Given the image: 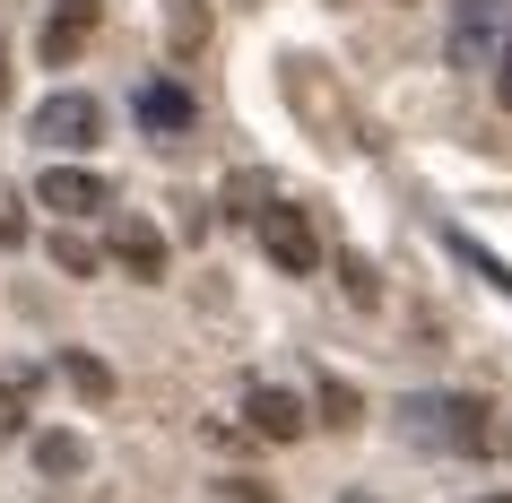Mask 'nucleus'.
<instances>
[{"label":"nucleus","mask_w":512,"mask_h":503,"mask_svg":"<svg viewBox=\"0 0 512 503\" xmlns=\"http://www.w3.org/2000/svg\"><path fill=\"white\" fill-rule=\"evenodd\" d=\"M400 434L426 451H486L495 425H486V399H460V391H417L400 399Z\"/></svg>","instance_id":"nucleus-1"},{"label":"nucleus","mask_w":512,"mask_h":503,"mask_svg":"<svg viewBox=\"0 0 512 503\" xmlns=\"http://www.w3.org/2000/svg\"><path fill=\"white\" fill-rule=\"evenodd\" d=\"M252 226H261V252H270L287 278H313V269H322V235H313V217H304L296 200H270Z\"/></svg>","instance_id":"nucleus-2"},{"label":"nucleus","mask_w":512,"mask_h":503,"mask_svg":"<svg viewBox=\"0 0 512 503\" xmlns=\"http://www.w3.org/2000/svg\"><path fill=\"white\" fill-rule=\"evenodd\" d=\"M96 131H105V105H96V96H79V87H61V96H44V105H35V139H44L53 157L96 148Z\"/></svg>","instance_id":"nucleus-3"},{"label":"nucleus","mask_w":512,"mask_h":503,"mask_svg":"<svg viewBox=\"0 0 512 503\" xmlns=\"http://www.w3.org/2000/svg\"><path fill=\"white\" fill-rule=\"evenodd\" d=\"M96 18H105V0H53V18H44V35H35V53L53 61V70H70V61L96 44Z\"/></svg>","instance_id":"nucleus-4"},{"label":"nucleus","mask_w":512,"mask_h":503,"mask_svg":"<svg viewBox=\"0 0 512 503\" xmlns=\"http://www.w3.org/2000/svg\"><path fill=\"white\" fill-rule=\"evenodd\" d=\"M504 35V0H452V70H486Z\"/></svg>","instance_id":"nucleus-5"},{"label":"nucleus","mask_w":512,"mask_h":503,"mask_svg":"<svg viewBox=\"0 0 512 503\" xmlns=\"http://www.w3.org/2000/svg\"><path fill=\"white\" fill-rule=\"evenodd\" d=\"M35 200H44L53 217H96V209H113L105 174H87V165H61V157H53V174L35 183Z\"/></svg>","instance_id":"nucleus-6"},{"label":"nucleus","mask_w":512,"mask_h":503,"mask_svg":"<svg viewBox=\"0 0 512 503\" xmlns=\"http://www.w3.org/2000/svg\"><path fill=\"white\" fill-rule=\"evenodd\" d=\"M243 425H252L261 443H296L313 417H304V399H296V391H278V382H252V391H243Z\"/></svg>","instance_id":"nucleus-7"},{"label":"nucleus","mask_w":512,"mask_h":503,"mask_svg":"<svg viewBox=\"0 0 512 503\" xmlns=\"http://www.w3.org/2000/svg\"><path fill=\"white\" fill-rule=\"evenodd\" d=\"M105 252H113V261H122V269H131L139 287H157V278H165V235H157V226H148V217H113Z\"/></svg>","instance_id":"nucleus-8"},{"label":"nucleus","mask_w":512,"mask_h":503,"mask_svg":"<svg viewBox=\"0 0 512 503\" xmlns=\"http://www.w3.org/2000/svg\"><path fill=\"white\" fill-rule=\"evenodd\" d=\"M139 122H148V131H191V122H200V105H191V87H174V79H157V87H139Z\"/></svg>","instance_id":"nucleus-9"},{"label":"nucleus","mask_w":512,"mask_h":503,"mask_svg":"<svg viewBox=\"0 0 512 503\" xmlns=\"http://www.w3.org/2000/svg\"><path fill=\"white\" fill-rule=\"evenodd\" d=\"M61 382H70L87 408H105V399H113V365H105V356H87V347H61Z\"/></svg>","instance_id":"nucleus-10"},{"label":"nucleus","mask_w":512,"mask_h":503,"mask_svg":"<svg viewBox=\"0 0 512 503\" xmlns=\"http://www.w3.org/2000/svg\"><path fill=\"white\" fill-rule=\"evenodd\" d=\"M35 469L44 477H87V434H35Z\"/></svg>","instance_id":"nucleus-11"},{"label":"nucleus","mask_w":512,"mask_h":503,"mask_svg":"<svg viewBox=\"0 0 512 503\" xmlns=\"http://www.w3.org/2000/svg\"><path fill=\"white\" fill-rule=\"evenodd\" d=\"M313 417L348 434V425L365 417V399H356V382H339V373H322V382H313Z\"/></svg>","instance_id":"nucleus-12"},{"label":"nucleus","mask_w":512,"mask_h":503,"mask_svg":"<svg viewBox=\"0 0 512 503\" xmlns=\"http://www.w3.org/2000/svg\"><path fill=\"white\" fill-rule=\"evenodd\" d=\"M165 44L191 61L200 44H209V9H200V0H165Z\"/></svg>","instance_id":"nucleus-13"},{"label":"nucleus","mask_w":512,"mask_h":503,"mask_svg":"<svg viewBox=\"0 0 512 503\" xmlns=\"http://www.w3.org/2000/svg\"><path fill=\"white\" fill-rule=\"evenodd\" d=\"M53 269H61V278H96V269H105V252H96L87 235H61V226H53Z\"/></svg>","instance_id":"nucleus-14"},{"label":"nucleus","mask_w":512,"mask_h":503,"mask_svg":"<svg viewBox=\"0 0 512 503\" xmlns=\"http://www.w3.org/2000/svg\"><path fill=\"white\" fill-rule=\"evenodd\" d=\"M27 434V373H0V443Z\"/></svg>","instance_id":"nucleus-15"},{"label":"nucleus","mask_w":512,"mask_h":503,"mask_svg":"<svg viewBox=\"0 0 512 503\" xmlns=\"http://www.w3.org/2000/svg\"><path fill=\"white\" fill-rule=\"evenodd\" d=\"M339 287H348V304H365V313L382 304V278H374V261H356V252H339Z\"/></svg>","instance_id":"nucleus-16"},{"label":"nucleus","mask_w":512,"mask_h":503,"mask_svg":"<svg viewBox=\"0 0 512 503\" xmlns=\"http://www.w3.org/2000/svg\"><path fill=\"white\" fill-rule=\"evenodd\" d=\"M0 243H27V209H18V191L0 183Z\"/></svg>","instance_id":"nucleus-17"},{"label":"nucleus","mask_w":512,"mask_h":503,"mask_svg":"<svg viewBox=\"0 0 512 503\" xmlns=\"http://www.w3.org/2000/svg\"><path fill=\"white\" fill-rule=\"evenodd\" d=\"M495 105L512 113V35H504V53H495Z\"/></svg>","instance_id":"nucleus-18"},{"label":"nucleus","mask_w":512,"mask_h":503,"mask_svg":"<svg viewBox=\"0 0 512 503\" xmlns=\"http://www.w3.org/2000/svg\"><path fill=\"white\" fill-rule=\"evenodd\" d=\"M226 503H278L270 486H252V477H226Z\"/></svg>","instance_id":"nucleus-19"},{"label":"nucleus","mask_w":512,"mask_h":503,"mask_svg":"<svg viewBox=\"0 0 512 503\" xmlns=\"http://www.w3.org/2000/svg\"><path fill=\"white\" fill-rule=\"evenodd\" d=\"M0 105H9V61H0Z\"/></svg>","instance_id":"nucleus-20"},{"label":"nucleus","mask_w":512,"mask_h":503,"mask_svg":"<svg viewBox=\"0 0 512 503\" xmlns=\"http://www.w3.org/2000/svg\"><path fill=\"white\" fill-rule=\"evenodd\" d=\"M486 503H512V495H486Z\"/></svg>","instance_id":"nucleus-21"}]
</instances>
